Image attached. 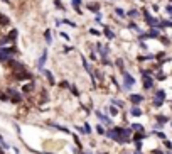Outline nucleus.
I'll return each mask as SVG.
<instances>
[{
	"label": "nucleus",
	"mask_w": 172,
	"mask_h": 154,
	"mask_svg": "<svg viewBox=\"0 0 172 154\" xmlns=\"http://www.w3.org/2000/svg\"><path fill=\"white\" fill-rule=\"evenodd\" d=\"M96 132H98V134H100V135H105V132H106V130H105V129H103V125L100 124V125H98V127H96Z\"/></svg>",
	"instance_id": "f704fd0d"
},
{
	"label": "nucleus",
	"mask_w": 172,
	"mask_h": 154,
	"mask_svg": "<svg viewBox=\"0 0 172 154\" xmlns=\"http://www.w3.org/2000/svg\"><path fill=\"white\" fill-rule=\"evenodd\" d=\"M138 15H140V10H137V9H130L128 12H127V17L132 19V20H135Z\"/></svg>",
	"instance_id": "a211bd4d"
},
{
	"label": "nucleus",
	"mask_w": 172,
	"mask_h": 154,
	"mask_svg": "<svg viewBox=\"0 0 172 154\" xmlns=\"http://www.w3.org/2000/svg\"><path fill=\"white\" fill-rule=\"evenodd\" d=\"M128 112H130V115H133V117H142L143 115V110L140 108V107H137V105H133Z\"/></svg>",
	"instance_id": "ddd939ff"
},
{
	"label": "nucleus",
	"mask_w": 172,
	"mask_h": 154,
	"mask_svg": "<svg viewBox=\"0 0 172 154\" xmlns=\"http://www.w3.org/2000/svg\"><path fill=\"white\" fill-rule=\"evenodd\" d=\"M59 36L64 39V41H71V37H69V34H66V32H59Z\"/></svg>",
	"instance_id": "c03bdc74"
},
{
	"label": "nucleus",
	"mask_w": 172,
	"mask_h": 154,
	"mask_svg": "<svg viewBox=\"0 0 172 154\" xmlns=\"http://www.w3.org/2000/svg\"><path fill=\"white\" fill-rule=\"evenodd\" d=\"M152 10L153 12H159V5H152Z\"/></svg>",
	"instance_id": "864d4df0"
},
{
	"label": "nucleus",
	"mask_w": 172,
	"mask_h": 154,
	"mask_svg": "<svg viewBox=\"0 0 172 154\" xmlns=\"http://www.w3.org/2000/svg\"><path fill=\"white\" fill-rule=\"evenodd\" d=\"M111 105H115V107H118V108H123V102H122V100H116V98H113V100H111Z\"/></svg>",
	"instance_id": "c756f323"
},
{
	"label": "nucleus",
	"mask_w": 172,
	"mask_h": 154,
	"mask_svg": "<svg viewBox=\"0 0 172 154\" xmlns=\"http://www.w3.org/2000/svg\"><path fill=\"white\" fill-rule=\"evenodd\" d=\"M147 36H149V39H159L160 37V29L159 27H150L147 31Z\"/></svg>",
	"instance_id": "9d476101"
},
{
	"label": "nucleus",
	"mask_w": 172,
	"mask_h": 154,
	"mask_svg": "<svg viewBox=\"0 0 172 154\" xmlns=\"http://www.w3.org/2000/svg\"><path fill=\"white\" fill-rule=\"evenodd\" d=\"M153 134L157 135L159 139H162V141H165V137H167V135L164 134V132H159V130H153Z\"/></svg>",
	"instance_id": "72a5a7b5"
},
{
	"label": "nucleus",
	"mask_w": 172,
	"mask_h": 154,
	"mask_svg": "<svg viewBox=\"0 0 172 154\" xmlns=\"http://www.w3.org/2000/svg\"><path fill=\"white\" fill-rule=\"evenodd\" d=\"M59 87H61V88H66V90H69V88H71V85H69V81H66V80H63V81L59 83Z\"/></svg>",
	"instance_id": "2f4dec72"
},
{
	"label": "nucleus",
	"mask_w": 172,
	"mask_h": 154,
	"mask_svg": "<svg viewBox=\"0 0 172 154\" xmlns=\"http://www.w3.org/2000/svg\"><path fill=\"white\" fill-rule=\"evenodd\" d=\"M81 63H83V66H85V69L89 73V75H93V69L89 68V65H88V61H86V58L85 56H81Z\"/></svg>",
	"instance_id": "a878e982"
},
{
	"label": "nucleus",
	"mask_w": 172,
	"mask_h": 154,
	"mask_svg": "<svg viewBox=\"0 0 172 154\" xmlns=\"http://www.w3.org/2000/svg\"><path fill=\"white\" fill-rule=\"evenodd\" d=\"M171 127H172V122H171Z\"/></svg>",
	"instance_id": "bf43d9fd"
},
{
	"label": "nucleus",
	"mask_w": 172,
	"mask_h": 154,
	"mask_svg": "<svg viewBox=\"0 0 172 154\" xmlns=\"http://www.w3.org/2000/svg\"><path fill=\"white\" fill-rule=\"evenodd\" d=\"M89 59H91V61H96V53L93 49H91V53H89Z\"/></svg>",
	"instance_id": "8fccbe9b"
},
{
	"label": "nucleus",
	"mask_w": 172,
	"mask_h": 154,
	"mask_svg": "<svg viewBox=\"0 0 172 154\" xmlns=\"http://www.w3.org/2000/svg\"><path fill=\"white\" fill-rule=\"evenodd\" d=\"M164 144H165L167 149H172V142H171V141H164Z\"/></svg>",
	"instance_id": "603ef678"
},
{
	"label": "nucleus",
	"mask_w": 172,
	"mask_h": 154,
	"mask_svg": "<svg viewBox=\"0 0 172 154\" xmlns=\"http://www.w3.org/2000/svg\"><path fill=\"white\" fill-rule=\"evenodd\" d=\"M157 27H159L160 31H162V29H165V27H172V20H160Z\"/></svg>",
	"instance_id": "5701e85b"
},
{
	"label": "nucleus",
	"mask_w": 172,
	"mask_h": 154,
	"mask_svg": "<svg viewBox=\"0 0 172 154\" xmlns=\"http://www.w3.org/2000/svg\"><path fill=\"white\" fill-rule=\"evenodd\" d=\"M9 24H10L9 17H5L3 14H0V26H9Z\"/></svg>",
	"instance_id": "cd10ccee"
},
{
	"label": "nucleus",
	"mask_w": 172,
	"mask_h": 154,
	"mask_svg": "<svg viewBox=\"0 0 172 154\" xmlns=\"http://www.w3.org/2000/svg\"><path fill=\"white\" fill-rule=\"evenodd\" d=\"M49 125H51V127H54V129H57V130H61V132H64V134H66V132H69V130H67V127H64V125H59V124H56V122H49Z\"/></svg>",
	"instance_id": "412c9836"
},
{
	"label": "nucleus",
	"mask_w": 172,
	"mask_h": 154,
	"mask_svg": "<svg viewBox=\"0 0 172 154\" xmlns=\"http://www.w3.org/2000/svg\"><path fill=\"white\" fill-rule=\"evenodd\" d=\"M133 154H142V149H137V151H135Z\"/></svg>",
	"instance_id": "6e6d98bb"
},
{
	"label": "nucleus",
	"mask_w": 172,
	"mask_h": 154,
	"mask_svg": "<svg viewBox=\"0 0 172 154\" xmlns=\"http://www.w3.org/2000/svg\"><path fill=\"white\" fill-rule=\"evenodd\" d=\"M143 139H147V134H145V132H135L133 137H132L133 142H140V141H143Z\"/></svg>",
	"instance_id": "f3484780"
},
{
	"label": "nucleus",
	"mask_w": 172,
	"mask_h": 154,
	"mask_svg": "<svg viewBox=\"0 0 172 154\" xmlns=\"http://www.w3.org/2000/svg\"><path fill=\"white\" fill-rule=\"evenodd\" d=\"M164 56H165V51H160V53H157V54H155V59H162Z\"/></svg>",
	"instance_id": "de8ad7c7"
},
{
	"label": "nucleus",
	"mask_w": 172,
	"mask_h": 154,
	"mask_svg": "<svg viewBox=\"0 0 172 154\" xmlns=\"http://www.w3.org/2000/svg\"><path fill=\"white\" fill-rule=\"evenodd\" d=\"M103 44H101V42H96V51H98V53H100V54H101V53H103Z\"/></svg>",
	"instance_id": "a19ab883"
},
{
	"label": "nucleus",
	"mask_w": 172,
	"mask_h": 154,
	"mask_svg": "<svg viewBox=\"0 0 172 154\" xmlns=\"http://www.w3.org/2000/svg\"><path fill=\"white\" fill-rule=\"evenodd\" d=\"M128 29L133 31V32H137V34H140V32H142V29L137 26V22H133V20H130V24H128Z\"/></svg>",
	"instance_id": "4be33fe9"
},
{
	"label": "nucleus",
	"mask_w": 172,
	"mask_h": 154,
	"mask_svg": "<svg viewBox=\"0 0 172 154\" xmlns=\"http://www.w3.org/2000/svg\"><path fill=\"white\" fill-rule=\"evenodd\" d=\"M9 95H10V102H12V103H20V102L24 100L22 93L17 92V90H14V88H9Z\"/></svg>",
	"instance_id": "20e7f679"
},
{
	"label": "nucleus",
	"mask_w": 172,
	"mask_h": 154,
	"mask_svg": "<svg viewBox=\"0 0 172 154\" xmlns=\"http://www.w3.org/2000/svg\"><path fill=\"white\" fill-rule=\"evenodd\" d=\"M14 78L19 80V81H24V80H32V75L29 73L27 69H24V71H14Z\"/></svg>",
	"instance_id": "423d86ee"
},
{
	"label": "nucleus",
	"mask_w": 172,
	"mask_h": 154,
	"mask_svg": "<svg viewBox=\"0 0 172 154\" xmlns=\"http://www.w3.org/2000/svg\"><path fill=\"white\" fill-rule=\"evenodd\" d=\"M46 61H47V49H44V51H42V54H41V58L37 59V68H39V69H42V68H44Z\"/></svg>",
	"instance_id": "f8f14e48"
},
{
	"label": "nucleus",
	"mask_w": 172,
	"mask_h": 154,
	"mask_svg": "<svg viewBox=\"0 0 172 154\" xmlns=\"http://www.w3.org/2000/svg\"><path fill=\"white\" fill-rule=\"evenodd\" d=\"M122 73V76H123V85H122V88L123 90H132V87L135 85V78L127 71V69H123V71H120Z\"/></svg>",
	"instance_id": "7ed1b4c3"
},
{
	"label": "nucleus",
	"mask_w": 172,
	"mask_h": 154,
	"mask_svg": "<svg viewBox=\"0 0 172 154\" xmlns=\"http://www.w3.org/2000/svg\"><path fill=\"white\" fill-rule=\"evenodd\" d=\"M71 5H73V9L76 10L79 15L83 14V12H81V5H83V0H71Z\"/></svg>",
	"instance_id": "2eb2a0df"
},
{
	"label": "nucleus",
	"mask_w": 172,
	"mask_h": 154,
	"mask_svg": "<svg viewBox=\"0 0 172 154\" xmlns=\"http://www.w3.org/2000/svg\"><path fill=\"white\" fill-rule=\"evenodd\" d=\"M85 132H86V134H91V125L88 124V122L85 124Z\"/></svg>",
	"instance_id": "49530a36"
},
{
	"label": "nucleus",
	"mask_w": 172,
	"mask_h": 154,
	"mask_svg": "<svg viewBox=\"0 0 172 154\" xmlns=\"http://www.w3.org/2000/svg\"><path fill=\"white\" fill-rule=\"evenodd\" d=\"M34 87H36V83H34V81H30V83H27V85H24V87H22V92H24V93L32 92V90H34Z\"/></svg>",
	"instance_id": "393cba45"
},
{
	"label": "nucleus",
	"mask_w": 172,
	"mask_h": 154,
	"mask_svg": "<svg viewBox=\"0 0 172 154\" xmlns=\"http://www.w3.org/2000/svg\"><path fill=\"white\" fill-rule=\"evenodd\" d=\"M105 135L108 137V139H111V141H116V142H118V134H116V130H115V129H110V130H106Z\"/></svg>",
	"instance_id": "dca6fc26"
},
{
	"label": "nucleus",
	"mask_w": 172,
	"mask_h": 154,
	"mask_svg": "<svg viewBox=\"0 0 172 154\" xmlns=\"http://www.w3.org/2000/svg\"><path fill=\"white\" fill-rule=\"evenodd\" d=\"M44 39H46V44H52V36H51V29H46L44 31Z\"/></svg>",
	"instance_id": "b1692460"
},
{
	"label": "nucleus",
	"mask_w": 172,
	"mask_h": 154,
	"mask_svg": "<svg viewBox=\"0 0 172 154\" xmlns=\"http://www.w3.org/2000/svg\"><path fill=\"white\" fill-rule=\"evenodd\" d=\"M41 73H44L46 75V78H47V81H49V85L52 87V85H56V80H54V75L49 71V69H46V68H42V69H39Z\"/></svg>",
	"instance_id": "9b49d317"
},
{
	"label": "nucleus",
	"mask_w": 172,
	"mask_h": 154,
	"mask_svg": "<svg viewBox=\"0 0 172 154\" xmlns=\"http://www.w3.org/2000/svg\"><path fill=\"white\" fill-rule=\"evenodd\" d=\"M171 108H172V103H171Z\"/></svg>",
	"instance_id": "052dcab7"
},
{
	"label": "nucleus",
	"mask_w": 172,
	"mask_h": 154,
	"mask_svg": "<svg viewBox=\"0 0 172 154\" xmlns=\"http://www.w3.org/2000/svg\"><path fill=\"white\" fill-rule=\"evenodd\" d=\"M69 90H71V93H73L74 96H79V90H78L74 85H71V88H69Z\"/></svg>",
	"instance_id": "473e14b6"
},
{
	"label": "nucleus",
	"mask_w": 172,
	"mask_h": 154,
	"mask_svg": "<svg viewBox=\"0 0 172 154\" xmlns=\"http://www.w3.org/2000/svg\"><path fill=\"white\" fill-rule=\"evenodd\" d=\"M86 7H88V10H91L93 14H98V12H100V7H101V5H100L98 2H89V3H88Z\"/></svg>",
	"instance_id": "4468645a"
},
{
	"label": "nucleus",
	"mask_w": 172,
	"mask_h": 154,
	"mask_svg": "<svg viewBox=\"0 0 172 154\" xmlns=\"http://www.w3.org/2000/svg\"><path fill=\"white\" fill-rule=\"evenodd\" d=\"M115 14H116L118 17H122V19H123V17H127V12H125L123 9H120V7H118V9L115 10Z\"/></svg>",
	"instance_id": "7c9ffc66"
},
{
	"label": "nucleus",
	"mask_w": 172,
	"mask_h": 154,
	"mask_svg": "<svg viewBox=\"0 0 172 154\" xmlns=\"http://www.w3.org/2000/svg\"><path fill=\"white\" fill-rule=\"evenodd\" d=\"M54 5H56L57 9H61V10H66V9H64V5L61 3V0H54Z\"/></svg>",
	"instance_id": "ea45409f"
},
{
	"label": "nucleus",
	"mask_w": 172,
	"mask_h": 154,
	"mask_svg": "<svg viewBox=\"0 0 172 154\" xmlns=\"http://www.w3.org/2000/svg\"><path fill=\"white\" fill-rule=\"evenodd\" d=\"M96 117H98V119L101 120V124H105V125H111V124H113V120H111V119H110L108 115L101 114L100 110H96Z\"/></svg>",
	"instance_id": "1a4fd4ad"
},
{
	"label": "nucleus",
	"mask_w": 172,
	"mask_h": 154,
	"mask_svg": "<svg viewBox=\"0 0 172 154\" xmlns=\"http://www.w3.org/2000/svg\"><path fill=\"white\" fill-rule=\"evenodd\" d=\"M0 146H2L3 149H9V144H7V142L3 141V137H2V135H0Z\"/></svg>",
	"instance_id": "79ce46f5"
},
{
	"label": "nucleus",
	"mask_w": 172,
	"mask_h": 154,
	"mask_svg": "<svg viewBox=\"0 0 172 154\" xmlns=\"http://www.w3.org/2000/svg\"><path fill=\"white\" fill-rule=\"evenodd\" d=\"M63 24H67V26H71V27H76V24L69 19H63Z\"/></svg>",
	"instance_id": "58836bf2"
},
{
	"label": "nucleus",
	"mask_w": 172,
	"mask_h": 154,
	"mask_svg": "<svg viewBox=\"0 0 172 154\" xmlns=\"http://www.w3.org/2000/svg\"><path fill=\"white\" fill-rule=\"evenodd\" d=\"M142 87H143V90H150V88H153V78L147 76V75H142Z\"/></svg>",
	"instance_id": "0eeeda50"
},
{
	"label": "nucleus",
	"mask_w": 172,
	"mask_h": 154,
	"mask_svg": "<svg viewBox=\"0 0 172 154\" xmlns=\"http://www.w3.org/2000/svg\"><path fill=\"white\" fill-rule=\"evenodd\" d=\"M142 15H143V19H145V22H147V26L149 27H157L159 26V17H153L152 14H150V10H147V9H143L142 10Z\"/></svg>",
	"instance_id": "f03ea898"
},
{
	"label": "nucleus",
	"mask_w": 172,
	"mask_h": 154,
	"mask_svg": "<svg viewBox=\"0 0 172 154\" xmlns=\"http://www.w3.org/2000/svg\"><path fill=\"white\" fill-rule=\"evenodd\" d=\"M100 154H105V153H100Z\"/></svg>",
	"instance_id": "13d9d810"
},
{
	"label": "nucleus",
	"mask_w": 172,
	"mask_h": 154,
	"mask_svg": "<svg viewBox=\"0 0 172 154\" xmlns=\"http://www.w3.org/2000/svg\"><path fill=\"white\" fill-rule=\"evenodd\" d=\"M128 100L132 102V105H140L143 100H145V96L138 95V93H130V95H128Z\"/></svg>",
	"instance_id": "6e6552de"
},
{
	"label": "nucleus",
	"mask_w": 172,
	"mask_h": 154,
	"mask_svg": "<svg viewBox=\"0 0 172 154\" xmlns=\"http://www.w3.org/2000/svg\"><path fill=\"white\" fill-rule=\"evenodd\" d=\"M155 98L157 100H165V90H157V93H155Z\"/></svg>",
	"instance_id": "bb28decb"
},
{
	"label": "nucleus",
	"mask_w": 172,
	"mask_h": 154,
	"mask_svg": "<svg viewBox=\"0 0 172 154\" xmlns=\"http://www.w3.org/2000/svg\"><path fill=\"white\" fill-rule=\"evenodd\" d=\"M89 34H93V36H100L101 32H100V31H96V29H89Z\"/></svg>",
	"instance_id": "3c124183"
},
{
	"label": "nucleus",
	"mask_w": 172,
	"mask_h": 154,
	"mask_svg": "<svg viewBox=\"0 0 172 154\" xmlns=\"http://www.w3.org/2000/svg\"><path fill=\"white\" fill-rule=\"evenodd\" d=\"M157 122H159V124H167V122H169V117H165V115H157Z\"/></svg>",
	"instance_id": "c85d7f7f"
},
{
	"label": "nucleus",
	"mask_w": 172,
	"mask_h": 154,
	"mask_svg": "<svg viewBox=\"0 0 172 154\" xmlns=\"http://www.w3.org/2000/svg\"><path fill=\"white\" fill-rule=\"evenodd\" d=\"M162 103H164V100H157V98H153V105H155V107H162Z\"/></svg>",
	"instance_id": "a18cd8bd"
},
{
	"label": "nucleus",
	"mask_w": 172,
	"mask_h": 154,
	"mask_svg": "<svg viewBox=\"0 0 172 154\" xmlns=\"http://www.w3.org/2000/svg\"><path fill=\"white\" fill-rule=\"evenodd\" d=\"M83 154H93V153H91V151H88V153H83Z\"/></svg>",
	"instance_id": "4d7b16f0"
},
{
	"label": "nucleus",
	"mask_w": 172,
	"mask_h": 154,
	"mask_svg": "<svg viewBox=\"0 0 172 154\" xmlns=\"http://www.w3.org/2000/svg\"><path fill=\"white\" fill-rule=\"evenodd\" d=\"M7 66H9V68H12V71H24V69H25V66H24L22 63H19V61H15L14 58L7 61Z\"/></svg>",
	"instance_id": "39448f33"
},
{
	"label": "nucleus",
	"mask_w": 172,
	"mask_h": 154,
	"mask_svg": "<svg viewBox=\"0 0 172 154\" xmlns=\"http://www.w3.org/2000/svg\"><path fill=\"white\" fill-rule=\"evenodd\" d=\"M19 51L15 48H7V46H0V61L7 63L9 59H12L14 56H17Z\"/></svg>",
	"instance_id": "f257e3e1"
},
{
	"label": "nucleus",
	"mask_w": 172,
	"mask_h": 154,
	"mask_svg": "<svg viewBox=\"0 0 172 154\" xmlns=\"http://www.w3.org/2000/svg\"><path fill=\"white\" fill-rule=\"evenodd\" d=\"M152 154H164V153H162V151H160V149H155V151H153Z\"/></svg>",
	"instance_id": "5fc2aeb1"
},
{
	"label": "nucleus",
	"mask_w": 172,
	"mask_h": 154,
	"mask_svg": "<svg viewBox=\"0 0 172 154\" xmlns=\"http://www.w3.org/2000/svg\"><path fill=\"white\" fill-rule=\"evenodd\" d=\"M130 129H132V130H135V132H145V127H143L142 124H138V122L132 124V125H130Z\"/></svg>",
	"instance_id": "aec40b11"
},
{
	"label": "nucleus",
	"mask_w": 172,
	"mask_h": 154,
	"mask_svg": "<svg viewBox=\"0 0 172 154\" xmlns=\"http://www.w3.org/2000/svg\"><path fill=\"white\" fill-rule=\"evenodd\" d=\"M116 66L120 68V71H123V69H125V68H123V59H122V58L116 59Z\"/></svg>",
	"instance_id": "c9c22d12"
},
{
	"label": "nucleus",
	"mask_w": 172,
	"mask_h": 154,
	"mask_svg": "<svg viewBox=\"0 0 172 154\" xmlns=\"http://www.w3.org/2000/svg\"><path fill=\"white\" fill-rule=\"evenodd\" d=\"M0 100L2 102H10V96L7 93H0Z\"/></svg>",
	"instance_id": "4c0bfd02"
},
{
	"label": "nucleus",
	"mask_w": 172,
	"mask_h": 154,
	"mask_svg": "<svg viewBox=\"0 0 172 154\" xmlns=\"http://www.w3.org/2000/svg\"><path fill=\"white\" fill-rule=\"evenodd\" d=\"M118 112H120V110H118V107H115V105L110 107V114H111V115H116Z\"/></svg>",
	"instance_id": "e433bc0d"
},
{
	"label": "nucleus",
	"mask_w": 172,
	"mask_h": 154,
	"mask_svg": "<svg viewBox=\"0 0 172 154\" xmlns=\"http://www.w3.org/2000/svg\"><path fill=\"white\" fill-rule=\"evenodd\" d=\"M103 34H105L106 37L110 39V41H113V39L116 37V36H115V32H113V31L110 29V27H106V26H105V27H103Z\"/></svg>",
	"instance_id": "6ab92c4d"
},
{
	"label": "nucleus",
	"mask_w": 172,
	"mask_h": 154,
	"mask_svg": "<svg viewBox=\"0 0 172 154\" xmlns=\"http://www.w3.org/2000/svg\"><path fill=\"white\" fill-rule=\"evenodd\" d=\"M165 10H167V14H169V17H171V20H172V5H167Z\"/></svg>",
	"instance_id": "09e8293b"
},
{
	"label": "nucleus",
	"mask_w": 172,
	"mask_h": 154,
	"mask_svg": "<svg viewBox=\"0 0 172 154\" xmlns=\"http://www.w3.org/2000/svg\"><path fill=\"white\" fill-rule=\"evenodd\" d=\"M95 20H96V22H101V20H103V15H101V12L95 14Z\"/></svg>",
	"instance_id": "37998d69"
}]
</instances>
